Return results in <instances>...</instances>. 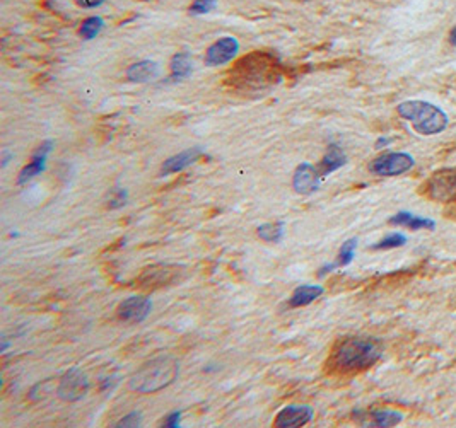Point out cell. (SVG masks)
<instances>
[{"label":"cell","mask_w":456,"mask_h":428,"mask_svg":"<svg viewBox=\"0 0 456 428\" xmlns=\"http://www.w3.org/2000/svg\"><path fill=\"white\" fill-rule=\"evenodd\" d=\"M381 355L383 345L378 340L350 336L335 347L332 354V365L340 372H357L375 365Z\"/></svg>","instance_id":"1"},{"label":"cell","mask_w":456,"mask_h":428,"mask_svg":"<svg viewBox=\"0 0 456 428\" xmlns=\"http://www.w3.org/2000/svg\"><path fill=\"white\" fill-rule=\"evenodd\" d=\"M179 374V362L173 355L150 358L128 380V387L139 394H152L171 386Z\"/></svg>","instance_id":"2"},{"label":"cell","mask_w":456,"mask_h":428,"mask_svg":"<svg viewBox=\"0 0 456 428\" xmlns=\"http://www.w3.org/2000/svg\"><path fill=\"white\" fill-rule=\"evenodd\" d=\"M397 111L402 118L410 121L415 132L426 136L444 132L450 123L443 110L426 101H405L398 104Z\"/></svg>","instance_id":"3"},{"label":"cell","mask_w":456,"mask_h":428,"mask_svg":"<svg viewBox=\"0 0 456 428\" xmlns=\"http://www.w3.org/2000/svg\"><path fill=\"white\" fill-rule=\"evenodd\" d=\"M427 198L441 203H456V169H439L424 186Z\"/></svg>","instance_id":"4"},{"label":"cell","mask_w":456,"mask_h":428,"mask_svg":"<svg viewBox=\"0 0 456 428\" xmlns=\"http://www.w3.org/2000/svg\"><path fill=\"white\" fill-rule=\"evenodd\" d=\"M415 161L410 154L405 152H385L371 161L369 164V171L376 176H383V178H391V176L405 174L414 167Z\"/></svg>","instance_id":"5"},{"label":"cell","mask_w":456,"mask_h":428,"mask_svg":"<svg viewBox=\"0 0 456 428\" xmlns=\"http://www.w3.org/2000/svg\"><path fill=\"white\" fill-rule=\"evenodd\" d=\"M89 391V379L81 369L74 367L70 369L69 372H66L62 376L59 383V389H57V394H59L60 399L67 402H75L81 401Z\"/></svg>","instance_id":"6"},{"label":"cell","mask_w":456,"mask_h":428,"mask_svg":"<svg viewBox=\"0 0 456 428\" xmlns=\"http://www.w3.org/2000/svg\"><path fill=\"white\" fill-rule=\"evenodd\" d=\"M181 266L178 265H154L150 268L143 269L139 285L142 289H159V287H168L178 280Z\"/></svg>","instance_id":"7"},{"label":"cell","mask_w":456,"mask_h":428,"mask_svg":"<svg viewBox=\"0 0 456 428\" xmlns=\"http://www.w3.org/2000/svg\"><path fill=\"white\" fill-rule=\"evenodd\" d=\"M239 53V41L235 36H222L217 41H214L206 52V65L207 67H221L231 62Z\"/></svg>","instance_id":"8"},{"label":"cell","mask_w":456,"mask_h":428,"mask_svg":"<svg viewBox=\"0 0 456 428\" xmlns=\"http://www.w3.org/2000/svg\"><path fill=\"white\" fill-rule=\"evenodd\" d=\"M150 309H152V304H150L149 298L142 296H134L125 298V300L118 305L117 314L120 321L137 325V323L146 321L147 316L150 314Z\"/></svg>","instance_id":"9"},{"label":"cell","mask_w":456,"mask_h":428,"mask_svg":"<svg viewBox=\"0 0 456 428\" xmlns=\"http://www.w3.org/2000/svg\"><path fill=\"white\" fill-rule=\"evenodd\" d=\"M313 415L315 411L311 406L290 405L277 413L274 425L277 428H299L310 423Z\"/></svg>","instance_id":"10"},{"label":"cell","mask_w":456,"mask_h":428,"mask_svg":"<svg viewBox=\"0 0 456 428\" xmlns=\"http://www.w3.org/2000/svg\"><path fill=\"white\" fill-rule=\"evenodd\" d=\"M321 178L323 176L318 167H315L310 163H303L294 171V192L299 193V195H311V193H315L319 188Z\"/></svg>","instance_id":"11"},{"label":"cell","mask_w":456,"mask_h":428,"mask_svg":"<svg viewBox=\"0 0 456 428\" xmlns=\"http://www.w3.org/2000/svg\"><path fill=\"white\" fill-rule=\"evenodd\" d=\"M202 156H204L202 147H192V149H186L183 150V152L175 154L173 157L166 159L163 163V165H161V176H170V174H176V172L185 171L186 167L195 164Z\"/></svg>","instance_id":"12"},{"label":"cell","mask_w":456,"mask_h":428,"mask_svg":"<svg viewBox=\"0 0 456 428\" xmlns=\"http://www.w3.org/2000/svg\"><path fill=\"white\" fill-rule=\"evenodd\" d=\"M52 149H53L52 140H48V142H43L41 145L36 149L33 157H31V163L21 169L19 178H17V183H19V185H24V183L31 181V179L36 178V176L41 174V172L45 171L46 157H48V154L52 152Z\"/></svg>","instance_id":"13"},{"label":"cell","mask_w":456,"mask_h":428,"mask_svg":"<svg viewBox=\"0 0 456 428\" xmlns=\"http://www.w3.org/2000/svg\"><path fill=\"white\" fill-rule=\"evenodd\" d=\"M159 77V63L152 60H142L127 68V79L134 84H146Z\"/></svg>","instance_id":"14"},{"label":"cell","mask_w":456,"mask_h":428,"mask_svg":"<svg viewBox=\"0 0 456 428\" xmlns=\"http://www.w3.org/2000/svg\"><path fill=\"white\" fill-rule=\"evenodd\" d=\"M346 163H347V156H346V152L342 150V147L332 143V145L328 147V150H326L325 156H323L318 169H319V172H321V176H326V174H332V172H335L337 169H340L342 165H346Z\"/></svg>","instance_id":"15"},{"label":"cell","mask_w":456,"mask_h":428,"mask_svg":"<svg viewBox=\"0 0 456 428\" xmlns=\"http://www.w3.org/2000/svg\"><path fill=\"white\" fill-rule=\"evenodd\" d=\"M325 294V289L318 285H301L297 287L293 292V296L289 298L290 307H304V305H310L311 302L318 300L319 297Z\"/></svg>","instance_id":"16"},{"label":"cell","mask_w":456,"mask_h":428,"mask_svg":"<svg viewBox=\"0 0 456 428\" xmlns=\"http://www.w3.org/2000/svg\"><path fill=\"white\" fill-rule=\"evenodd\" d=\"M390 224L402 225V227H407V229H410V231H421V229H429V231H434V229H436V224H434L430 218L417 217V215H412V214H408V212H400L398 215L391 217Z\"/></svg>","instance_id":"17"},{"label":"cell","mask_w":456,"mask_h":428,"mask_svg":"<svg viewBox=\"0 0 456 428\" xmlns=\"http://www.w3.org/2000/svg\"><path fill=\"white\" fill-rule=\"evenodd\" d=\"M170 70H171V81L179 82V81H185V79H188L190 75H192V70H193V63H192V59H190L188 53H185V52L176 53L170 62Z\"/></svg>","instance_id":"18"},{"label":"cell","mask_w":456,"mask_h":428,"mask_svg":"<svg viewBox=\"0 0 456 428\" xmlns=\"http://www.w3.org/2000/svg\"><path fill=\"white\" fill-rule=\"evenodd\" d=\"M402 420H404V416L398 411H393V409H375V411L371 413V423H369V427H397Z\"/></svg>","instance_id":"19"},{"label":"cell","mask_w":456,"mask_h":428,"mask_svg":"<svg viewBox=\"0 0 456 428\" xmlns=\"http://www.w3.org/2000/svg\"><path fill=\"white\" fill-rule=\"evenodd\" d=\"M258 237L265 243H281L284 237V222H268V224H261L257 229Z\"/></svg>","instance_id":"20"},{"label":"cell","mask_w":456,"mask_h":428,"mask_svg":"<svg viewBox=\"0 0 456 428\" xmlns=\"http://www.w3.org/2000/svg\"><path fill=\"white\" fill-rule=\"evenodd\" d=\"M105 28V21L99 16H91L81 24V30H79V36H81L84 41H91L96 36L101 33V30Z\"/></svg>","instance_id":"21"},{"label":"cell","mask_w":456,"mask_h":428,"mask_svg":"<svg viewBox=\"0 0 456 428\" xmlns=\"http://www.w3.org/2000/svg\"><path fill=\"white\" fill-rule=\"evenodd\" d=\"M355 249H357V239L355 237H352V239L346 241V243L342 244V247H340L339 251V258H337V266H347L350 263L352 260H354L355 256Z\"/></svg>","instance_id":"22"},{"label":"cell","mask_w":456,"mask_h":428,"mask_svg":"<svg viewBox=\"0 0 456 428\" xmlns=\"http://www.w3.org/2000/svg\"><path fill=\"white\" fill-rule=\"evenodd\" d=\"M407 243V237L400 232H393L390 236H386L385 239L379 241L378 244L373 246V249H395V247H400Z\"/></svg>","instance_id":"23"},{"label":"cell","mask_w":456,"mask_h":428,"mask_svg":"<svg viewBox=\"0 0 456 428\" xmlns=\"http://www.w3.org/2000/svg\"><path fill=\"white\" fill-rule=\"evenodd\" d=\"M217 7V0H193L192 6L188 7L190 16H204L209 14Z\"/></svg>","instance_id":"24"},{"label":"cell","mask_w":456,"mask_h":428,"mask_svg":"<svg viewBox=\"0 0 456 428\" xmlns=\"http://www.w3.org/2000/svg\"><path fill=\"white\" fill-rule=\"evenodd\" d=\"M141 423H142V413L134 411V413H130V415L123 416V418H121L118 423H115V427H118V428H137V427H141Z\"/></svg>","instance_id":"25"},{"label":"cell","mask_w":456,"mask_h":428,"mask_svg":"<svg viewBox=\"0 0 456 428\" xmlns=\"http://www.w3.org/2000/svg\"><path fill=\"white\" fill-rule=\"evenodd\" d=\"M128 200V193L127 190H115V192H111V196H110V207L111 208H120L123 207L125 203H127Z\"/></svg>","instance_id":"26"},{"label":"cell","mask_w":456,"mask_h":428,"mask_svg":"<svg viewBox=\"0 0 456 428\" xmlns=\"http://www.w3.org/2000/svg\"><path fill=\"white\" fill-rule=\"evenodd\" d=\"M179 422H181V411H176L170 413V415L166 416V418L163 420V427L166 428H178L179 427Z\"/></svg>","instance_id":"27"},{"label":"cell","mask_w":456,"mask_h":428,"mask_svg":"<svg viewBox=\"0 0 456 428\" xmlns=\"http://www.w3.org/2000/svg\"><path fill=\"white\" fill-rule=\"evenodd\" d=\"M77 2L79 7H82V9H95V7L101 6L105 0H75Z\"/></svg>","instance_id":"28"},{"label":"cell","mask_w":456,"mask_h":428,"mask_svg":"<svg viewBox=\"0 0 456 428\" xmlns=\"http://www.w3.org/2000/svg\"><path fill=\"white\" fill-rule=\"evenodd\" d=\"M450 43L453 46H456V26L451 30V33H450Z\"/></svg>","instance_id":"29"},{"label":"cell","mask_w":456,"mask_h":428,"mask_svg":"<svg viewBox=\"0 0 456 428\" xmlns=\"http://www.w3.org/2000/svg\"><path fill=\"white\" fill-rule=\"evenodd\" d=\"M10 157H12V156H10V154L3 152V159H2V165H3V167H6L7 163H9V161H10Z\"/></svg>","instance_id":"30"}]
</instances>
